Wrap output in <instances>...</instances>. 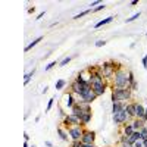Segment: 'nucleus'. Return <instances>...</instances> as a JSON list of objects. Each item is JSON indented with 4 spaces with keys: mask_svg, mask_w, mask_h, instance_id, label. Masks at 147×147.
Masks as SVG:
<instances>
[{
    "mask_svg": "<svg viewBox=\"0 0 147 147\" xmlns=\"http://www.w3.org/2000/svg\"><path fill=\"white\" fill-rule=\"evenodd\" d=\"M94 140H96V132L94 131H84L82 138H81V141L84 144H94Z\"/></svg>",
    "mask_w": 147,
    "mask_h": 147,
    "instance_id": "nucleus-8",
    "label": "nucleus"
},
{
    "mask_svg": "<svg viewBox=\"0 0 147 147\" xmlns=\"http://www.w3.org/2000/svg\"><path fill=\"white\" fill-rule=\"evenodd\" d=\"M34 10H35V7H34V6H32V7H28V13H32Z\"/></svg>",
    "mask_w": 147,
    "mask_h": 147,
    "instance_id": "nucleus-40",
    "label": "nucleus"
},
{
    "mask_svg": "<svg viewBox=\"0 0 147 147\" xmlns=\"http://www.w3.org/2000/svg\"><path fill=\"white\" fill-rule=\"evenodd\" d=\"M71 60H72V57H71V56L63 57V59H62V62H59V66H65V65H68V63L71 62Z\"/></svg>",
    "mask_w": 147,
    "mask_h": 147,
    "instance_id": "nucleus-24",
    "label": "nucleus"
},
{
    "mask_svg": "<svg viewBox=\"0 0 147 147\" xmlns=\"http://www.w3.org/2000/svg\"><path fill=\"white\" fill-rule=\"evenodd\" d=\"M75 94H72V93H68L66 96H65V103H66V106L69 107V109H72L74 107V105L77 103V100H75V97H74Z\"/></svg>",
    "mask_w": 147,
    "mask_h": 147,
    "instance_id": "nucleus-12",
    "label": "nucleus"
},
{
    "mask_svg": "<svg viewBox=\"0 0 147 147\" xmlns=\"http://www.w3.org/2000/svg\"><path fill=\"white\" fill-rule=\"evenodd\" d=\"M113 85H115V88H129L128 71L118 68L115 75H113Z\"/></svg>",
    "mask_w": 147,
    "mask_h": 147,
    "instance_id": "nucleus-1",
    "label": "nucleus"
},
{
    "mask_svg": "<svg viewBox=\"0 0 147 147\" xmlns=\"http://www.w3.org/2000/svg\"><path fill=\"white\" fill-rule=\"evenodd\" d=\"M100 5H102L100 0H94V2H91V3H90V6H91V7H93V6H96V7H97V6H100Z\"/></svg>",
    "mask_w": 147,
    "mask_h": 147,
    "instance_id": "nucleus-33",
    "label": "nucleus"
},
{
    "mask_svg": "<svg viewBox=\"0 0 147 147\" xmlns=\"http://www.w3.org/2000/svg\"><path fill=\"white\" fill-rule=\"evenodd\" d=\"M103 9H106V5H105V3H102L100 6H97V7H94L93 12H100V10H103Z\"/></svg>",
    "mask_w": 147,
    "mask_h": 147,
    "instance_id": "nucleus-30",
    "label": "nucleus"
},
{
    "mask_svg": "<svg viewBox=\"0 0 147 147\" xmlns=\"http://www.w3.org/2000/svg\"><path fill=\"white\" fill-rule=\"evenodd\" d=\"M121 147H132V144H129V143L127 141V143H122V144H121Z\"/></svg>",
    "mask_w": 147,
    "mask_h": 147,
    "instance_id": "nucleus-36",
    "label": "nucleus"
},
{
    "mask_svg": "<svg viewBox=\"0 0 147 147\" xmlns=\"http://www.w3.org/2000/svg\"><path fill=\"white\" fill-rule=\"evenodd\" d=\"M41 40H43V37H37L35 40H32V41H31V43H30V44H28V46L25 47V52H30L31 49H32V47H35L37 44H38V43L41 41Z\"/></svg>",
    "mask_w": 147,
    "mask_h": 147,
    "instance_id": "nucleus-19",
    "label": "nucleus"
},
{
    "mask_svg": "<svg viewBox=\"0 0 147 147\" xmlns=\"http://www.w3.org/2000/svg\"><path fill=\"white\" fill-rule=\"evenodd\" d=\"M131 125H132V128L136 131H141L146 127V121L144 119H138V118H134L132 122H131Z\"/></svg>",
    "mask_w": 147,
    "mask_h": 147,
    "instance_id": "nucleus-10",
    "label": "nucleus"
},
{
    "mask_svg": "<svg viewBox=\"0 0 147 147\" xmlns=\"http://www.w3.org/2000/svg\"><path fill=\"white\" fill-rule=\"evenodd\" d=\"M102 72H103V77H106V78L113 77V75H115V72H116V69H115V63H112V62H106V63H103V66H102Z\"/></svg>",
    "mask_w": 147,
    "mask_h": 147,
    "instance_id": "nucleus-7",
    "label": "nucleus"
},
{
    "mask_svg": "<svg viewBox=\"0 0 147 147\" xmlns=\"http://www.w3.org/2000/svg\"><path fill=\"white\" fill-rule=\"evenodd\" d=\"M65 85H66V81L65 80H57L56 81V90H62V88H65Z\"/></svg>",
    "mask_w": 147,
    "mask_h": 147,
    "instance_id": "nucleus-22",
    "label": "nucleus"
},
{
    "mask_svg": "<svg viewBox=\"0 0 147 147\" xmlns=\"http://www.w3.org/2000/svg\"><path fill=\"white\" fill-rule=\"evenodd\" d=\"M88 80H90V82H91V88H93V91L96 93L97 97L102 96V94L106 91V85H105L103 78H90V75H88Z\"/></svg>",
    "mask_w": 147,
    "mask_h": 147,
    "instance_id": "nucleus-3",
    "label": "nucleus"
},
{
    "mask_svg": "<svg viewBox=\"0 0 147 147\" xmlns=\"http://www.w3.org/2000/svg\"><path fill=\"white\" fill-rule=\"evenodd\" d=\"M24 147H30V146H28V143H27V141H25V143H24Z\"/></svg>",
    "mask_w": 147,
    "mask_h": 147,
    "instance_id": "nucleus-45",
    "label": "nucleus"
},
{
    "mask_svg": "<svg viewBox=\"0 0 147 147\" xmlns=\"http://www.w3.org/2000/svg\"><path fill=\"white\" fill-rule=\"evenodd\" d=\"M129 119H131V116L127 112V107H125V109H122L119 113L113 115V124L115 125H125V124H128Z\"/></svg>",
    "mask_w": 147,
    "mask_h": 147,
    "instance_id": "nucleus-4",
    "label": "nucleus"
},
{
    "mask_svg": "<svg viewBox=\"0 0 147 147\" xmlns=\"http://www.w3.org/2000/svg\"><path fill=\"white\" fill-rule=\"evenodd\" d=\"M131 99H132L131 88H113V91H112V103H115V102L128 103V100H131Z\"/></svg>",
    "mask_w": 147,
    "mask_h": 147,
    "instance_id": "nucleus-2",
    "label": "nucleus"
},
{
    "mask_svg": "<svg viewBox=\"0 0 147 147\" xmlns=\"http://www.w3.org/2000/svg\"><path fill=\"white\" fill-rule=\"evenodd\" d=\"M71 113H74L75 116H78V118L81 119V118L84 116V113H87V112H85V110H84V109L81 107V105H80V103L77 102L75 105H74V107L71 109Z\"/></svg>",
    "mask_w": 147,
    "mask_h": 147,
    "instance_id": "nucleus-9",
    "label": "nucleus"
},
{
    "mask_svg": "<svg viewBox=\"0 0 147 147\" xmlns=\"http://www.w3.org/2000/svg\"><path fill=\"white\" fill-rule=\"evenodd\" d=\"M143 144H144V147H147V140H143Z\"/></svg>",
    "mask_w": 147,
    "mask_h": 147,
    "instance_id": "nucleus-44",
    "label": "nucleus"
},
{
    "mask_svg": "<svg viewBox=\"0 0 147 147\" xmlns=\"http://www.w3.org/2000/svg\"><path fill=\"white\" fill-rule=\"evenodd\" d=\"M63 125L68 128V127H75V125H81V119L78 116H75L74 113H69L63 118ZM82 127V125H81Z\"/></svg>",
    "mask_w": 147,
    "mask_h": 147,
    "instance_id": "nucleus-6",
    "label": "nucleus"
},
{
    "mask_svg": "<svg viewBox=\"0 0 147 147\" xmlns=\"http://www.w3.org/2000/svg\"><path fill=\"white\" fill-rule=\"evenodd\" d=\"M91 116H93V115H91V112H87V113H84V116L81 118V125H82V127H84V125H87L88 122L91 121Z\"/></svg>",
    "mask_w": 147,
    "mask_h": 147,
    "instance_id": "nucleus-20",
    "label": "nucleus"
},
{
    "mask_svg": "<svg viewBox=\"0 0 147 147\" xmlns=\"http://www.w3.org/2000/svg\"><path fill=\"white\" fill-rule=\"evenodd\" d=\"M136 5H138V0H132V2H131V6H136Z\"/></svg>",
    "mask_w": 147,
    "mask_h": 147,
    "instance_id": "nucleus-39",
    "label": "nucleus"
},
{
    "mask_svg": "<svg viewBox=\"0 0 147 147\" xmlns=\"http://www.w3.org/2000/svg\"><path fill=\"white\" fill-rule=\"evenodd\" d=\"M43 16H44V12H40V13L37 15V18H35V19H41Z\"/></svg>",
    "mask_w": 147,
    "mask_h": 147,
    "instance_id": "nucleus-37",
    "label": "nucleus"
},
{
    "mask_svg": "<svg viewBox=\"0 0 147 147\" xmlns=\"http://www.w3.org/2000/svg\"><path fill=\"white\" fill-rule=\"evenodd\" d=\"M105 44H106L105 40H97V41H96V47H103Z\"/></svg>",
    "mask_w": 147,
    "mask_h": 147,
    "instance_id": "nucleus-31",
    "label": "nucleus"
},
{
    "mask_svg": "<svg viewBox=\"0 0 147 147\" xmlns=\"http://www.w3.org/2000/svg\"><path fill=\"white\" fill-rule=\"evenodd\" d=\"M82 147H96V146H94V144H84Z\"/></svg>",
    "mask_w": 147,
    "mask_h": 147,
    "instance_id": "nucleus-43",
    "label": "nucleus"
},
{
    "mask_svg": "<svg viewBox=\"0 0 147 147\" xmlns=\"http://www.w3.org/2000/svg\"><path fill=\"white\" fill-rule=\"evenodd\" d=\"M30 147H37V146H35V144H32V146H30Z\"/></svg>",
    "mask_w": 147,
    "mask_h": 147,
    "instance_id": "nucleus-46",
    "label": "nucleus"
},
{
    "mask_svg": "<svg viewBox=\"0 0 147 147\" xmlns=\"http://www.w3.org/2000/svg\"><path fill=\"white\" fill-rule=\"evenodd\" d=\"M137 87H138V82H137V81H134V82L129 85V88H131L132 91H134V90H137Z\"/></svg>",
    "mask_w": 147,
    "mask_h": 147,
    "instance_id": "nucleus-34",
    "label": "nucleus"
},
{
    "mask_svg": "<svg viewBox=\"0 0 147 147\" xmlns=\"http://www.w3.org/2000/svg\"><path fill=\"white\" fill-rule=\"evenodd\" d=\"M132 147H144V144H143V140H138V141H136L132 144Z\"/></svg>",
    "mask_w": 147,
    "mask_h": 147,
    "instance_id": "nucleus-32",
    "label": "nucleus"
},
{
    "mask_svg": "<svg viewBox=\"0 0 147 147\" xmlns=\"http://www.w3.org/2000/svg\"><path fill=\"white\" fill-rule=\"evenodd\" d=\"M134 131H136V129L132 128L131 124H125V125H124V136L129 137V136H132V134H134Z\"/></svg>",
    "mask_w": 147,
    "mask_h": 147,
    "instance_id": "nucleus-17",
    "label": "nucleus"
},
{
    "mask_svg": "<svg viewBox=\"0 0 147 147\" xmlns=\"http://www.w3.org/2000/svg\"><path fill=\"white\" fill-rule=\"evenodd\" d=\"M136 107H137V102H134V103H127V112L129 113L131 118H136Z\"/></svg>",
    "mask_w": 147,
    "mask_h": 147,
    "instance_id": "nucleus-13",
    "label": "nucleus"
},
{
    "mask_svg": "<svg viewBox=\"0 0 147 147\" xmlns=\"http://www.w3.org/2000/svg\"><path fill=\"white\" fill-rule=\"evenodd\" d=\"M141 16V12H137V13H134L131 18H127V22H132V21H136V19H138Z\"/></svg>",
    "mask_w": 147,
    "mask_h": 147,
    "instance_id": "nucleus-25",
    "label": "nucleus"
},
{
    "mask_svg": "<svg viewBox=\"0 0 147 147\" xmlns=\"http://www.w3.org/2000/svg\"><path fill=\"white\" fill-rule=\"evenodd\" d=\"M57 134H59V137H60V140H63V141H68V138H69V136H68V131H65L63 128H57Z\"/></svg>",
    "mask_w": 147,
    "mask_h": 147,
    "instance_id": "nucleus-18",
    "label": "nucleus"
},
{
    "mask_svg": "<svg viewBox=\"0 0 147 147\" xmlns=\"http://www.w3.org/2000/svg\"><path fill=\"white\" fill-rule=\"evenodd\" d=\"M85 129H82L81 125H75V127H68V134L72 141H80L82 138V134Z\"/></svg>",
    "mask_w": 147,
    "mask_h": 147,
    "instance_id": "nucleus-5",
    "label": "nucleus"
},
{
    "mask_svg": "<svg viewBox=\"0 0 147 147\" xmlns=\"http://www.w3.org/2000/svg\"><path fill=\"white\" fill-rule=\"evenodd\" d=\"M24 138H25V141H28L30 140V136H28V134H24Z\"/></svg>",
    "mask_w": 147,
    "mask_h": 147,
    "instance_id": "nucleus-41",
    "label": "nucleus"
},
{
    "mask_svg": "<svg viewBox=\"0 0 147 147\" xmlns=\"http://www.w3.org/2000/svg\"><path fill=\"white\" fill-rule=\"evenodd\" d=\"M53 103H55V99H53V97H52V99L49 100V103H47V107H46V112H50V109H52Z\"/></svg>",
    "mask_w": 147,
    "mask_h": 147,
    "instance_id": "nucleus-27",
    "label": "nucleus"
},
{
    "mask_svg": "<svg viewBox=\"0 0 147 147\" xmlns=\"http://www.w3.org/2000/svg\"><path fill=\"white\" fill-rule=\"evenodd\" d=\"M127 107V103H124V102H115V103H112V115H116V113H119L122 109H125Z\"/></svg>",
    "mask_w": 147,
    "mask_h": 147,
    "instance_id": "nucleus-11",
    "label": "nucleus"
},
{
    "mask_svg": "<svg viewBox=\"0 0 147 147\" xmlns=\"http://www.w3.org/2000/svg\"><path fill=\"white\" fill-rule=\"evenodd\" d=\"M84 146V143L80 140V141H72V144H71V147H82Z\"/></svg>",
    "mask_w": 147,
    "mask_h": 147,
    "instance_id": "nucleus-29",
    "label": "nucleus"
},
{
    "mask_svg": "<svg viewBox=\"0 0 147 147\" xmlns=\"http://www.w3.org/2000/svg\"><path fill=\"white\" fill-rule=\"evenodd\" d=\"M141 62H143V68H144V69H147V55L143 57V60H141Z\"/></svg>",
    "mask_w": 147,
    "mask_h": 147,
    "instance_id": "nucleus-35",
    "label": "nucleus"
},
{
    "mask_svg": "<svg viewBox=\"0 0 147 147\" xmlns=\"http://www.w3.org/2000/svg\"><path fill=\"white\" fill-rule=\"evenodd\" d=\"M113 21V16H107V18H105V19H102V21H99L94 25V28L97 30V28H100V27H105V25H107V24H110Z\"/></svg>",
    "mask_w": 147,
    "mask_h": 147,
    "instance_id": "nucleus-14",
    "label": "nucleus"
},
{
    "mask_svg": "<svg viewBox=\"0 0 147 147\" xmlns=\"http://www.w3.org/2000/svg\"><path fill=\"white\" fill-rule=\"evenodd\" d=\"M90 12H91V9H87V10H82L81 13H78V15H75V16H74V19H80V18H82V16H85V15H88Z\"/></svg>",
    "mask_w": 147,
    "mask_h": 147,
    "instance_id": "nucleus-23",
    "label": "nucleus"
},
{
    "mask_svg": "<svg viewBox=\"0 0 147 147\" xmlns=\"http://www.w3.org/2000/svg\"><path fill=\"white\" fill-rule=\"evenodd\" d=\"M34 74H35V69H32L31 72H28L27 75L24 77V84H25V85H28V82H30V81H31V78L34 77Z\"/></svg>",
    "mask_w": 147,
    "mask_h": 147,
    "instance_id": "nucleus-21",
    "label": "nucleus"
},
{
    "mask_svg": "<svg viewBox=\"0 0 147 147\" xmlns=\"http://www.w3.org/2000/svg\"><path fill=\"white\" fill-rule=\"evenodd\" d=\"M144 112H146V109L143 107V105L137 103V107H136V118L143 119V118H144Z\"/></svg>",
    "mask_w": 147,
    "mask_h": 147,
    "instance_id": "nucleus-16",
    "label": "nucleus"
},
{
    "mask_svg": "<svg viewBox=\"0 0 147 147\" xmlns=\"http://www.w3.org/2000/svg\"><path fill=\"white\" fill-rule=\"evenodd\" d=\"M138 140H141V132H140V131H134L132 136L128 137V143H129V144H134V143L138 141Z\"/></svg>",
    "mask_w": 147,
    "mask_h": 147,
    "instance_id": "nucleus-15",
    "label": "nucleus"
},
{
    "mask_svg": "<svg viewBox=\"0 0 147 147\" xmlns=\"http://www.w3.org/2000/svg\"><path fill=\"white\" fill-rule=\"evenodd\" d=\"M44 144H46L47 147H53V144H52V141H46Z\"/></svg>",
    "mask_w": 147,
    "mask_h": 147,
    "instance_id": "nucleus-38",
    "label": "nucleus"
},
{
    "mask_svg": "<svg viewBox=\"0 0 147 147\" xmlns=\"http://www.w3.org/2000/svg\"><path fill=\"white\" fill-rule=\"evenodd\" d=\"M140 132H141V140H147V127H144Z\"/></svg>",
    "mask_w": 147,
    "mask_h": 147,
    "instance_id": "nucleus-28",
    "label": "nucleus"
},
{
    "mask_svg": "<svg viewBox=\"0 0 147 147\" xmlns=\"http://www.w3.org/2000/svg\"><path fill=\"white\" fill-rule=\"evenodd\" d=\"M146 122H147V107H146V112H144V118H143Z\"/></svg>",
    "mask_w": 147,
    "mask_h": 147,
    "instance_id": "nucleus-42",
    "label": "nucleus"
},
{
    "mask_svg": "<svg viewBox=\"0 0 147 147\" xmlns=\"http://www.w3.org/2000/svg\"><path fill=\"white\" fill-rule=\"evenodd\" d=\"M56 65H59L57 62H56V60H53V62H50V63H49V65H46V68H44V71H50L52 68H55Z\"/></svg>",
    "mask_w": 147,
    "mask_h": 147,
    "instance_id": "nucleus-26",
    "label": "nucleus"
}]
</instances>
